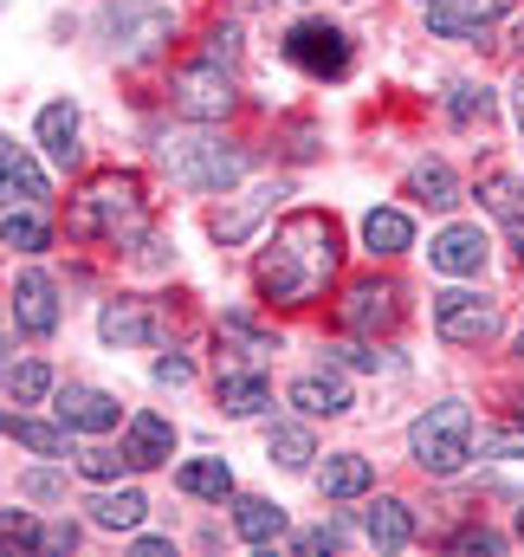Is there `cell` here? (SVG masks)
<instances>
[{
  "instance_id": "cell-31",
  "label": "cell",
  "mask_w": 524,
  "mask_h": 557,
  "mask_svg": "<svg viewBox=\"0 0 524 557\" xmlns=\"http://www.w3.org/2000/svg\"><path fill=\"white\" fill-rule=\"evenodd\" d=\"M265 454H272L285 473H304L317 447H311V434H304V428H291V421H272V434H265Z\"/></svg>"
},
{
  "instance_id": "cell-21",
  "label": "cell",
  "mask_w": 524,
  "mask_h": 557,
  "mask_svg": "<svg viewBox=\"0 0 524 557\" xmlns=\"http://www.w3.org/2000/svg\"><path fill=\"white\" fill-rule=\"evenodd\" d=\"M175 486H182L188 499H214V506H221V499L234 493V467H227L221 454H208V460H182V467H175Z\"/></svg>"
},
{
  "instance_id": "cell-15",
  "label": "cell",
  "mask_w": 524,
  "mask_h": 557,
  "mask_svg": "<svg viewBox=\"0 0 524 557\" xmlns=\"http://www.w3.org/2000/svg\"><path fill=\"white\" fill-rule=\"evenodd\" d=\"M427 260L453 278H473L486 267V234H479L473 221H453V227H440V234L427 240Z\"/></svg>"
},
{
  "instance_id": "cell-41",
  "label": "cell",
  "mask_w": 524,
  "mask_h": 557,
  "mask_svg": "<svg viewBox=\"0 0 524 557\" xmlns=\"http://www.w3.org/2000/svg\"><path fill=\"white\" fill-rule=\"evenodd\" d=\"M72 545H78V525L72 519H59V525L39 532V552H72Z\"/></svg>"
},
{
  "instance_id": "cell-43",
  "label": "cell",
  "mask_w": 524,
  "mask_h": 557,
  "mask_svg": "<svg viewBox=\"0 0 524 557\" xmlns=\"http://www.w3.org/2000/svg\"><path fill=\"white\" fill-rule=\"evenodd\" d=\"M26 493H33V499H52V493H59V480H52V473H26Z\"/></svg>"
},
{
  "instance_id": "cell-12",
  "label": "cell",
  "mask_w": 524,
  "mask_h": 557,
  "mask_svg": "<svg viewBox=\"0 0 524 557\" xmlns=\"http://www.w3.org/2000/svg\"><path fill=\"white\" fill-rule=\"evenodd\" d=\"M512 0H434L427 7V33L440 39H486L492 20H506Z\"/></svg>"
},
{
  "instance_id": "cell-11",
  "label": "cell",
  "mask_w": 524,
  "mask_h": 557,
  "mask_svg": "<svg viewBox=\"0 0 524 557\" xmlns=\"http://www.w3.org/2000/svg\"><path fill=\"white\" fill-rule=\"evenodd\" d=\"M98 337L117 344V350L155 344V337H162V311H155L149 298H104V311H98Z\"/></svg>"
},
{
  "instance_id": "cell-27",
  "label": "cell",
  "mask_w": 524,
  "mask_h": 557,
  "mask_svg": "<svg viewBox=\"0 0 524 557\" xmlns=\"http://www.w3.org/2000/svg\"><path fill=\"white\" fill-rule=\"evenodd\" d=\"M408 195L447 214V208L460 201V175H453V169H447L440 156H427V162H414V169H408Z\"/></svg>"
},
{
  "instance_id": "cell-29",
  "label": "cell",
  "mask_w": 524,
  "mask_h": 557,
  "mask_svg": "<svg viewBox=\"0 0 524 557\" xmlns=\"http://www.w3.org/2000/svg\"><path fill=\"white\" fill-rule=\"evenodd\" d=\"M234 532L247 545H278L285 539V512L272 499H234Z\"/></svg>"
},
{
  "instance_id": "cell-42",
  "label": "cell",
  "mask_w": 524,
  "mask_h": 557,
  "mask_svg": "<svg viewBox=\"0 0 524 557\" xmlns=\"http://www.w3.org/2000/svg\"><path fill=\"white\" fill-rule=\"evenodd\" d=\"M330 357H337L344 370H376V363H383V357H376V350H363V344H337Z\"/></svg>"
},
{
  "instance_id": "cell-19",
  "label": "cell",
  "mask_w": 524,
  "mask_h": 557,
  "mask_svg": "<svg viewBox=\"0 0 524 557\" xmlns=\"http://www.w3.org/2000/svg\"><path fill=\"white\" fill-rule=\"evenodd\" d=\"M33 131H39L46 156H52L59 169H78V104H72V98H52Z\"/></svg>"
},
{
  "instance_id": "cell-32",
  "label": "cell",
  "mask_w": 524,
  "mask_h": 557,
  "mask_svg": "<svg viewBox=\"0 0 524 557\" xmlns=\"http://www.w3.org/2000/svg\"><path fill=\"white\" fill-rule=\"evenodd\" d=\"M447 111H453V124H486V117L499 111V98H492L486 85L460 78V85H453V98H447Z\"/></svg>"
},
{
  "instance_id": "cell-8",
  "label": "cell",
  "mask_w": 524,
  "mask_h": 557,
  "mask_svg": "<svg viewBox=\"0 0 524 557\" xmlns=\"http://www.w3.org/2000/svg\"><path fill=\"white\" fill-rule=\"evenodd\" d=\"M285 59L311 78H344L350 72V33L330 26V20H298L285 33Z\"/></svg>"
},
{
  "instance_id": "cell-24",
  "label": "cell",
  "mask_w": 524,
  "mask_h": 557,
  "mask_svg": "<svg viewBox=\"0 0 524 557\" xmlns=\"http://www.w3.org/2000/svg\"><path fill=\"white\" fill-rule=\"evenodd\" d=\"M221 409L234 421L260 416V409H272V383H265L260 370H221Z\"/></svg>"
},
{
  "instance_id": "cell-14",
  "label": "cell",
  "mask_w": 524,
  "mask_h": 557,
  "mask_svg": "<svg viewBox=\"0 0 524 557\" xmlns=\"http://www.w3.org/2000/svg\"><path fill=\"white\" fill-rule=\"evenodd\" d=\"M52 416L65 421L72 434H111L117 428V396H104V389H85V383H65L59 389V403H52Z\"/></svg>"
},
{
  "instance_id": "cell-50",
  "label": "cell",
  "mask_w": 524,
  "mask_h": 557,
  "mask_svg": "<svg viewBox=\"0 0 524 557\" xmlns=\"http://www.w3.org/2000/svg\"><path fill=\"white\" fill-rule=\"evenodd\" d=\"M421 7H434V0H421Z\"/></svg>"
},
{
  "instance_id": "cell-34",
  "label": "cell",
  "mask_w": 524,
  "mask_h": 557,
  "mask_svg": "<svg viewBox=\"0 0 524 557\" xmlns=\"http://www.w3.org/2000/svg\"><path fill=\"white\" fill-rule=\"evenodd\" d=\"M39 532H46V525H39L33 512H20V506L0 512V552H39Z\"/></svg>"
},
{
  "instance_id": "cell-37",
  "label": "cell",
  "mask_w": 524,
  "mask_h": 557,
  "mask_svg": "<svg viewBox=\"0 0 524 557\" xmlns=\"http://www.w3.org/2000/svg\"><path fill=\"white\" fill-rule=\"evenodd\" d=\"M221 337H234V344H247V350H278V337L260 331L253 318H240V311H227V318H221Z\"/></svg>"
},
{
  "instance_id": "cell-16",
  "label": "cell",
  "mask_w": 524,
  "mask_h": 557,
  "mask_svg": "<svg viewBox=\"0 0 524 557\" xmlns=\"http://www.w3.org/2000/svg\"><path fill=\"white\" fill-rule=\"evenodd\" d=\"M479 201H486V214L512 234V247L524 253V175L519 169H486L479 175Z\"/></svg>"
},
{
  "instance_id": "cell-26",
  "label": "cell",
  "mask_w": 524,
  "mask_h": 557,
  "mask_svg": "<svg viewBox=\"0 0 524 557\" xmlns=\"http://www.w3.org/2000/svg\"><path fill=\"white\" fill-rule=\"evenodd\" d=\"M363 539H370L376 552H401V545L414 539V512H408L401 499H376V506L363 512Z\"/></svg>"
},
{
  "instance_id": "cell-18",
  "label": "cell",
  "mask_w": 524,
  "mask_h": 557,
  "mask_svg": "<svg viewBox=\"0 0 524 557\" xmlns=\"http://www.w3.org/2000/svg\"><path fill=\"white\" fill-rule=\"evenodd\" d=\"M350 383L337 376V370H311V376H298L291 383V409L298 416H350Z\"/></svg>"
},
{
  "instance_id": "cell-35",
  "label": "cell",
  "mask_w": 524,
  "mask_h": 557,
  "mask_svg": "<svg viewBox=\"0 0 524 557\" xmlns=\"http://www.w3.org/2000/svg\"><path fill=\"white\" fill-rule=\"evenodd\" d=\"M7 389H13V403H46L52 396V370L46 363H13Z\"/></svg>"
},
{
  "instance_id": "cell-46",
  "label": "cell",
  "mask_w": 524,
  "mask_h": 557,
  "mask_svg": "<svg viewBox=\"0 0 524 557\" xmlns=\"http://www.w3.org/2000/svg\"><path fill=\"white\" fill-rule=\"evenodd\" d=\"M512 104H519V131H524V78H519V91H512Z\"/></svg>"
},
{
  "instance_id": "cell-7",
  "label": "cell",
  "mask_w": 524,
  "mask_h": 557,
  "mask_svg": "<svg viewBox=\"0 0 524 557\" xmlns=\"http://www.w3.org/2000/svg\"><path fill=\"white\" fill-rule=\"evenodd\" d=\"M499 324H506V311H499V298H486V292H440V298H434V331H440V344H492Z\"/></svg>"
},
{
  "instance_id": "cell-5",
  "label": "cell",
  "mask_w": 524,
  "mask_h": 557,
  "mask_svg": "<svg viewBox=\"0 0 524 557\" xmlns=\"http://www.w3.org/2000/svg\"><path fill=\"white\" fill-rule=\"evenodd\" d=\"M408 454H414L421 473L453 480V473L473 460V409H466V403H434L427 416L408 428Z\"/></svg>"
},
{
  "instance_id": "cell-38",
  "label": "cell",
  "mask_w": 524,
  "mask_h": 557,
  "mask_svg": "<svg viewBox=\"0 0 524 557\" xmlns=\"http://www.w3.org/2000/svg\"><path fill=\"white\" fill-rule=\"evenodd\" d=\"M447 552H479V557H499L506 552V539H499V532H492V525H466V532H453V539H447Z\"/></svg>"
},
{
  "instance_id": "cell-30",
  "label": "cell",
  "mask_w": 524,
  "mask_h": 557,
  "mask_svg": "<svg viewBox=\"0 0 524 557\" xmlns=\"http://www.w3.org/2000/svg\"><path fill=\"white\" fill-rule=\"evenodd\" d=\"M0 240H7V247H20V253H46V247H52V227H46V214H39V208H7Z\"/></svg>"
},
{
  "instance_id": "cell-48",
  "label": "cell",
  "mask_w": 524,
  "mask_h": 557,
  "mask_svg": "<svg viewBox=\"0 0 524 557\" xmlns=\"http://www.w3.org/2000/svg\"><path fill=\"white\" fill-rule=\"evenodd\" d=\"M519 357H524V324H519Z\"/></svg>"
},
{
  "instance_id": "cell-47",
  "label": "cell",
  "mask_w": 524,
  "mask_h": 557,
  "mask_svg": "<svg viewBox=\"0 0 524 557\" xmlns=\"http://www.w3.org/2000/svg\"><path fill=\"white\" fill-rule=\"evenodd\" d=\"M519 545H524V506H519Z\"/></svg>"
},
{
  "instance_id": "cell-44",
  "label": "cell",
  "mask_w": 524,
  "mask_h": 557,
  "mask_svg": "<svg viewBox=\"0 0 524 557\" xmlns=\"http://www.w3.org/2000/svg\"><path fill=\"white\" fill-rule=\"evenodd\" d=\"M136 557H175L169 539H136Z\"/></svg>"
},
{
  "instance_id": "cell-39",
  "label": "cell",
  "mask_w": 524,
  "mask_h": 557,
  "mask_svg": "<svg viewBox=\"0 0 524 557\" xmlns=\"http://www.w3.org/2000/svg\"><path fill=\"white\" fill-rule=\"evenodd\" d=\"M155 383L162 389H182V383H195V363L182 350H169V357H155Z\"/></svg>"
},
{
  "instance_id": "cell-17",
  "label": "cell",
  "mask_w": 524,
  "mask_h": 557,
  "mask_svg": "<svg viewBox=\"0 0 524 557\" xmlns=\"http://www.w3.org/2000/svg\"><path fill=\"white\" fill-rule=\"evenodd\" d=\"M46 195H52V188H46V169H39L20 143L0 137V201H7V208H13V201H20V208H39Z\"/></svg>"
},
{
  "instance_id": "cell-10",
  "label": "cell",
  "mask_w": 524,
  "mask_h": 557,
  "mask_svg": "<svg viewBox=\"0 0 524 557\" xmlns=\"http://www.w3.org/2000/svg\"><path fill=\"white\" fill-rule=\"evenodd\" d=\"M278 195H285V188H278V182H260V188H240V195H234V201H227V195H221V208H214V214H208V234H214V240H221V247H240V240H247V234H253V227H260L265 214H272V201H278Z\"/></svg>"
},
{
  "instance_id": "cell-9",
  "label": "cell",
  "mask_w": 524,
  "mask_h": 557,
  "mask_svg": "<svg viewBox=\"0 0 524 557\" xmlns=\"http://www.w3.org/2000/svg\"><path fill=\"white\" fill-rule=\"evenodd\" d=\"M395 318H401V285L395 278H357V285H344V298H337V324L344 331H357V337H383L395 331Z\"/></svg>"
},
{
  "instance_id": "cell-28",
  "label": "cell",
  "mask_w": 524,
  "mask_h": 557,
  "mask_svg": "<svg viewBox=\"0 0 524 557\" xmlns=\"http://www.w3.org/2000/svg\"><path fill=\"white\" fill-rule=\"evenodd\" d=\"M0 434H13V441H20L26 454H39V460H65V454H72V441H65L72 428H65V421H26V416H7V428H0Z\"/></svg>"
},
{
  "instance_id": "cell-4",
  "label": "cell",
  "mask_w": 524,
  "mask_h": 557,
  "mask_svg": "<svg viewBox=\"0 0 524 557\" xmlns=\"http://www.w3.org/2000/svg\"><path fill=\"white\" fill-rule=\"evenodd\" d=\"M234 65H240V59H227V52H208V46H201V59H188V65L169 78V104H175L188 124H221V117L240 104Z\"/></svg>"
},
{
  "instance_id": "cell-3",
  "label": "cell",
  "mask_w": 524,
  "mask_h": 557,
  "mask_svg": "<svg viewBox=\"0 0 524 557\" xmlns=\"http://www.w3.org/2000/svg\"><path fill=\"white\" fill-rule=\"evenodd\" d=\"M169 182H182L188 195H227L240 175H247V149L214 131H195V137H162L155 143Z\"/></svg>"
},
{
  "instance_id": "cell-13",
  "label": "cell",
  "mask_w": 524,
  "mask_h": 557,
  "mask_svg": "<svg viewBox=\"0 0 524 557\" xmlns=\"http://www.w3.org/2000/svg\"><path fill=\"white\" fill-rule=\"evenodd\" d=\"M13 318H20L26 337H52L59 331V285L39 267H26V273L13 278Z\"/></svg>"
},
{
  "instance_id": "cell-1",
  "label": "cell",
  "mask_w": 524,
  "mask_h": 557,
  "mask_svg": "<svg viewBox=\"0 0 524 557\" xmlns=\"http://www.w3.org/2000/svg\"><path fill=\"white\" fill-rule=\"evenodd\" d=\"M337 260H344V227L337 214L324 208H298L272 227V240L253 260V285H260L265 305H311L324 298V285L337 278Z\"/></svg>"
},
{
  "instance_id": "cell-25",
  "label": "cell",
  "mask_w": 524,
  "mask_h": 557,
  "mask_svg": "<svg viewBox=\"0 0 524 557\" xmlns=\"http://www.w3.org/2000/svg\"><path fill=\"white\" fill-rule=\"evenodd\" d=\"M363 247L383 253V260L408 253V247H414V221H408L401 208H370V214H363Z\"/></svg>"
},
{
  "instance_id": "cell-2",
  "label": "cell",
  "mask_w": 524,
  "mask_h": 557,
  "mask_svg": "<svg viewBox=\"0 0 524 557\" xmlns=\"http://www.w3.org/2000/svg\"><path fill=\"white\" fill-rule=\"evenodd\" d=\"M72 234L85 240H111V247H136L149 234V195L142 175L130 169H104L72 195Z\"/></svg>"
},
{
  "instance_id": "cell-20",
  "label": "cell",
  "mask_w": 524,
  "mask_h": 557,
  "mask_svg": "<svg viewBox=\"0 0 524 557\" xmlns=\"http://www.w3.org/2000/svg\"><path fill=\"white\" fill-rule=\"evenodd\" d=\"M85 519H91L98 532H136V525L149 519V499H142L136 486H104V493H91Z\"/></svg>"
},
{
  "instance_id": "cell-6",
  "label": "cell",
  "mask_w": 524,
  "mask_h": 557,
  "mask_svg": "<svg viewBox=\"0 0 524 557\" xmlns=\"http://www.w3.org/2000/svg\"><path fill=\"white\" fill-rule=\"evenodd\" d=\"M175 39V7L162 0H111L104 7V46L117 65H142Z\"/></svg>"
},
{
  "instance_id": "cell-40",
  "label": "cell",
  "mask_w": 524,
  "mask_h": 557,
  "mask_svg": "<svg viewBox=\"0 0 524 557\" xmlns=\"http://www.w3.org/2000/svg\"><path fill=\"white\" fill-rule=\"evenodd\" d=\"M344 539H350L344 525H317V532H298V539H291V552H337Z\"/></svg>"
},
{
  "instance_id": "cell-22",
  "label": "cell",
  "mask_w": 524,
  "mask_h": 557,
  "mask_svg": "<svg viewBox=\"0 0 524 557\" xmlns=\"http://www.w3.org/2000/svg\"><path fill=\"white\" fill-rule=\"evenodd\" d=\"M317 486H324V499H363L376 486V467L363 454H330L324 473H317Z\"/></svg>"
},
{
  "instance_id": "cell-36",
  "label": "cell",
  "mask_w": 524,
  "mask_h": 557,
  "mask_svg": "<svg viewBox=\"0 0 524 557\" xmlns=\"http://www.w3.org/2000/svg\"><path fill=\"white\" fill-rule=\"evenodd\" d=\"M479 454H492V460H524V421L519 428H479V441H473Z\"/></svg>"
},
{
  "instance_id": "cell-23",
  "label": "cell",
  "mask_w": 524,
  "mask_h": 557,
  "mask_svg": "<svg viewBox=\"0 0 524 557\" xmlns=\"http://www.w3.org/2000/svg\"><path fill=\"white\" fill-rule=\"evenodd\" d=\"M124 454H130V467H162V460L175 454V428H169V416H136L130 434H124Z\"/></svg>"
},
{
  "instance_id": "cell-49",
  "label": "cell",
  "mask_w": 524,
  "mask_h": 557,
  "mask_svg": "<svg viewBox=\"0 0 524 557\" xmlns=\"http://www.w3.org/2000/svg\"><path fill=\"white\" fill-rule=\"evenodd\" d=\"M519 421H524V396H519Z\"/></svg>"
},
{
  "instance_id": "cell-45",
  "label": "cell",
  "mask_w": 524,
  "mask_h": 557,
  "mask_svg": "<svg viewBox=\"0 0 524 557\" xmlns=\"http://www.w3.org/2000/svg\"><path fill=\"white\" fill-rule=\"evenodd\" d=\"M512 52H519V59H524V20H519V26H512Z\"/></svg>"
},
{
  "instance_id": "cell-33",
  "label": "cell",
  "mask_w": 524,
  "mask_h": 557,
  "mask_svg": "<svg viewBox=\"0 0 524 557\" xmlns=\"http://www.w3.org/2000/svg\"><path fill=\"white\" fill-rule=\"evenodd\" d=\"M78 473L98 480V486H111V480L130 473V454H124V447H85V454H78Z\"/></svg>"
}]
</instances>
